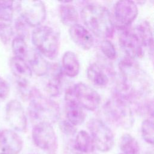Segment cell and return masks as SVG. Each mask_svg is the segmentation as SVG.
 Here are the masks:
<instances>
[{
	"label": "cell",
	"instance_id": "1",
	"mask_svg": "<svg viewBox=\"0 0 154 154\" xmlns=\"http://www.w3.org/2000/svg\"><path fill=\"white\" fill-rule=\"evenodd\" d=\"M81 17L90 32L104 40L112 37L114 25L109 11L100 4H88L83 7Z\"/></svg>",
	"mask_w": 154,
	"mask_h": 154
},
{
	"label": "cell",
	"instance_id": "2",
	"mask_svg": "<svg viewBox=\"0 0 154 154\" xmlns=\"http://www.w3.org/2000/svg\"><path fill=\"white\" fill-rule=\"evenodd\" d=\"M29 99L28 114L35 124L48 123L52 125L59 119L60 111L58 105L43 96L36 88H32Z\"/></svg>",
	"mask_w": 154,
	"mask_h": 154
},
{
	"label": "cell",
	"instance_id": "3",
	"mask_svg": "<svg viewBox=\"0 0 154 154\" xmlns=\"http://www.w3.org/2000/svg\"><path fill=\"white\" fill-rule=\"evenodd\" d=\"M132 104L129 97L114 91L104 105L103 111L110 121L124 128H130L134 122Z\"/></svg>",
	"mask_w": 154,
	"mask_h": 154
},
{
	"label": "cell",
	"instance_id": "4",
	"mask_svg": "<svg viewBox=\"0 0 154 154\" xmlns=\"http://www.w3.org/2000/svg\"><path fill=\"white\" fill-rule=\"evenodd\" d=\"M32 42L36 50L43 56L53 60L57 57L60 48V37L57 32L49 26H39L31 35Z\"/></svg>",
	"mask_w": 154,
	"mask_h": 154
},
{
	"label": "cell",
	"instance_id": "5",
	"mask_svg": "<svg viewBox=\"0 0 154 154\" xmlns=\"http://www.w3.org/2000/svg\"><path fill=\"white\" fill-rule=\"evenodd\" d=\"M94 147L100 152H108L114 144V135L111 129L102 120L92 119L87 125Z\"/></svg>",
	"mask_w": 154,
	"mask_h": 154
},
{
	"label": "cell",
	"instance_id": "6",
	"mask_svg": "<svg viewBox=\"0 0 154 154\" xmlns=\"http://www.w3.org/2000/svg\"><path fill=\"white\" fill-rule=\"evenodd\" d=\"M20 17L29 26L38 27L45 20L46 10L44 2L41 1H23L18 2Z\"/></svg>",
	"mask_w": 154,
	"mask_h": 154
},
{
	"label": "cell",
	"instance_id": "7",
	"mask_svg": "<svg viewBox=\"0 0 154 154\" xmlns=\"http://www.w3.org/2000/svg\"><path fill=\"white\" fill-rule=\"evenodd\" d=\"M138 13V7L135 2L130 0L117 2L114 9L112 19L114 27L121 30L126 29L135 20Z\"/></svg>",
	"mask_w": 154,
	"mask_h": 154
},
{
	"label": "cell",
	"instance_id": "8",
	"mask_svg": "<svg viewBox=\"0 0 154 154\" xmlns=\"http://www.w3.org/2000/svg\"><path fill=\"white\" fill-rule=\"evenodd\" d=\"M32 137L34 144L43 150L52 152L57 149V136L51 124H35L32 130Z\"/></svg>",
	"mask_w": 154,
	"mask_h": 154
},
{
	"label": "cell",
	"instance_id": "9",
	"mask_svg": "<svg viewBox=\"0 0 154 154\" xmlns=\"http://www.w3.org/2000/svg\"><path fill=\"white\" fill-rule=\"evenodd\" d=\"M71 87L75 99L82 108L94 111L98 108L100 96L94 88L83 82H78Z\"/></svg>",
	"mask_w": 154,
	"mask_h": 154
},
{
	"label": "cell",
	"instance_id": "10",
	"mask_svg": "<svg viewBox=\"0 0 154 154\" xmlns=\"http://www.w3.org/2000/svg\"><path fill=\"white\" fill-rule=\"evenodd\" d=\"M7 122L14 129L23 132L27 127V119L20 102L13 99L9 101L5 108Z\"/></svg>",
	"mask_w": 154,
	"mask_h": 154
},
{
	"label": "cell",
	"instance_id": "11",
	"mask_svg": "<svg viewBox=\"0 0 154 154\" xmlns=\"http://www.w3.org/2000/svg\"><path fill=\"white\" fill-rule=\"evenodd\" d=\"M119 42L126 57L135 60L143 57V46L138 36L134 31L127 29L123 30L119 35Z\"/></svg>",
	"mask_w": 154,
	"mask_h": 154
},
{
	"label": "cell",
	"instance_id": "12",
	"mask_svg": "<svg viewBox=\"0 0 154 154\" xmlns=\"http://www.w3.org/2000/svg\"><path fill=\"white\" fill-rule=\"evenodd\" d=\"M64 99L66 120L74 126L80 125L85 120V113L75 99L71 87L66 90Z\"/></svg>",
	"mask_w": 154,
	"mask_h": 154
},
{
	"label": "cell",
	"instance_id": "13",
	"mask_svg": "<svg viewBox=\"0 0 154 154\" xmlns=\"http://www.w3.org/2000/svg\"><path fill=\"white\" fill-rule=\"evenodd\" d=\"M23 147V141L19 135L10 129L0 131V149L9 154H18Z\"/></svg>",
	"mask_w": 154,
	"mask_h": 154
},
{
	"label": "cell",
	"instance_id": "14",
	"mask_svg": "<svg viewBox=\"0 0 154 154\" xmlns=\"http://www.w3.org/2000/svg\"><path fill=\"white\" fill-rule=\"evenodd\" d=\"M69 34L72 41L82 49L89 50L94 45V40L91 32L80 24L70 26Z\"/></svg>",
	"mask_w": 154,
	"mask_h": 154
},
{
	"label": "cell",
	"instance_id": "15",
	"mask_svg": "<svg viewBox=\"0 0 154 154\" xmlns=\"http://www.w3.org/2000/svg\"><path fill=\"white\" fill-rule=\"evenodd\" d=\"M106 67L98 63H93L87 67V77L94 85L102 87L108 84L111 72Z\"/></svg>",
	"mask_w": 154,
	"mask_h": 154
},
{
	"label": "cell",
	"instance_id": "16",
	"mask_svg": "<svg viewBox=\"0 0 154 154\" xmlns=\"http://www.w3.org/2000/svg\"><path fill=\"white\" fill-rule=\"evenodd\" d=\"M48 73L49 74V78L45 87L46 92L52 97H57L61 93L64 74L61 67L57 64L50 65Z\"/></svg>",
	"mask_w": 154,
	"mask_h": 154
},
{
	"label": "cell",
	"instance_id": "17",
	"mask_svg": "<svg viewBox=\"0 0 154 154\" xmlns=\"http://www.w3.org/2000/svg\"><path fill=\"white\" fill-rule=\"evenodd\" d=\"M10 69L18 81H28L31 78L32 72L24 59L14 57L10 61Z\"/></svg>",
	"mask_w": 154,
	"mask_h": 154
},
{
	"label": "cell",
	"instance_id": "18",
	"mask_svg": "<svg viewBox=\"0 0 154 154\" xmlns=\"http://www.w3.org/2000/svg\"><path fill=\"white\" fill-rule=\"evenodd\" d=\"M29 55V66L36 75L42 76L48 73L50 64L43 56L36 49L32 51Z\"/></svg>",
	"mask_w": 154,
	"mask_h": 154
},
{
	"label": "cell",
	"instance_id": "19",
	"mask_svg": "<svg viewBox=\"0 0 154 154\" xmlns=\"http://www.w3.org/2000/svg\"><path fill=\"white\" fill-rule=\"evenodd\" d=\"M79 69V62L76 55L72 51L66 52L62 57L61 69L63 73L73 78L78 75Z\"/></svg>",
	"mask_w": 154,
	"mask_h": 154
},
{
	"label": "cell",
	"instance_id": "20",
	"mask_svg": "<svg viewBox=\"0 0 154 154\" xmlns=\"http://www.w3.org/2000/svg\"><path fill=\"white\" fill-rule=\"evenodd\" d=\"M69 2H61L59 7V14L61 22L70 27L78 23L79 14L76 8Z\"/></svg>",
	"mask_w": 154,
	"mask_h": 154
},
{
	"label": "cell",
	"instance_id": "21",
	"mask_svg": "<svg viewBox=\"0 0 154 154\" xmlns=\"http://www.w3.org/2000/svg\"><path fill=\"white\" fill-rule=\"evenodd\" d=\"M138 36L142 46L153 49V34L151 26L147 21L139 23L134 31Z\"/></svg>",
	"mask_w": 154,
	"mask_h": 154
},
{
	"label": "cell",
	"instance_id": "22",
	"mask_svg": "<svg viewBox=\"0 0 154 154\" xmlns=\"http://www.w3.org/2000/svg\"><path fill=\"white\" fill-rule=\"evenodd\" d=\"M74 147L81 153L92 152L95 148L90 134L83 130L77 133L74 141Z\"/></svg>",
	"mask_w": 154,
	"mask_h": 154
},
{
	"label": "cell",
	"instance_id": "23",
	"mask_svg": "<svg viewBox=\"0 0 154 154\" xmlns=\"http://www.w3.org/2000/svg\"><path fill=\"white\" fill-rule=\"evenodd\" d=\"M120 148L123 154H139L140 146L129 134H123L120 140Z\"/></svg>",
	"mask_w": 154,
	"mask_h": 154
},
{
	"label": "cell",
	"instance_id": "24",
	"mask_svg": "<svg viewBox=\"0 0 154 154\" xmlns=\"http://www.w3.org/2000/svg\"><path fill=\"white\" fill-rule=\"evenodd\" d=\"M11 47L14 57L25 60V58L28 56L29 52L24 39L17 36L12 40Z\"/></svg>",
	"mask_w": 154,
	"mask_h": 154
},
{
	"label": "cell",
	"instance_id": "25",
	"mask_svg": "<svg viewBox=\"0 0 154 154\" xmlns=\"http://www.w3.org/2000/svg\"><path fill=\"white\" fill-rule=\"evenodd\" d=\"M13 2L10 1H0V21L10 23L13 17Z\"/></svg>",
	"mask_w": 154,
	"mask_h": 154
},
{
	"label": "cell",
	"instance_id": "26",
	"mask_svg": "<svg viewBox=\"0 0 154 154\" xmlns=\"http://www.w3.org/2000/svg\"><path fill=\"white\" fill-rule=\"evenodd\" d=\"M141 131L143 139L147 143L153 144L154 141V130L152 119H147L143 121L141 126Z\"/></svg>",
	"mask_w": 154,
	"mask_h": 154
},
{
	"label": "cell",
	"instance_id": "27",
	"mask_svg": "<svg viewBox=\"0 0 154 154\" xmlns=\"http://www.w3.org/2000/svg\"><path fill=\"white\" fill-rule=\"evenodd\" d=\"M13 35L11 26L6 22L0 21V40L5 45L8 44Z\"/></svg>",
	"mask_w": 154,
	"mask_h": 154
},
{
	"label": "cell",
	"instance_id": "28",
	"mask_svg": "<svg viewBox=\"0 0 154 154\" xmlns=\"http://www.w3.org/2000/svg\"><path fill=\"white\" fill-rule=\"evenodd\" d=\"M100 49L103 55L111 60H113L117 57V52L114 45L108 40H102L100 43Z\"/></svg>",
	"mask_w": 154,
	"mask_h": 154
},
{
	"label": "cell",
	"instance_id": "29",
	"mask_svg": "<svg viewBox=\"0 0 154 154\" xmlns=\"http://www.w3.org/2000/svg\"><path fill=\"white\" fill-rule=\"evenodd\" d=\"M28 26H29L26 22L20 16L16 19L14 27L17 34V37H20L24 40L27 38L29 35Z\"/></svg>",
	"mask_w": 154,
	"mask_h": 154
},
{
	"label": "cell",
	"instance_id": "30",
	"mask_svg": "<svg viewBox=\"0 0 154 154\" xmlns=\"http://www.w3.org/2000/svg\"><path fill=\"white\" fill-rule=\"evenodd\" d=\"M60 128L62 132L67 135H72L76 132L75 126H73L66 120L62 121L60 123Z\"/></svg>",
	"mask_w": 154,
	"mask_h": 154
},
{
	"label": "cell",
	"instance_id": "31",
	"mask_svg": "<svg viewBox=\"0 0 154 154\" xmlns=\"http://www.w3.org/2000/svg\"><path fill=\"white\" fill-rule=\"evenodd\" d=\"M10 93V85L8 83L0 76V99H5Z\"/></svg>",
	"mask_w": 154,
	"mask_h": 154
},
{
	"label": "cell",
	"instance_id": "32",
	"mask_svg": "<svg viewBox=\"0 0 154 154\" xmlns=\"http://www.w3.org/2000/svg\"><path fill=\"white\" fill-rule=\"evenodd\" d=\"M0 154H9V153H4V152H3V153H1Z\"/></svg>",
	"mask_w": 154,
	"mask_h": 154
}]
</instances>
